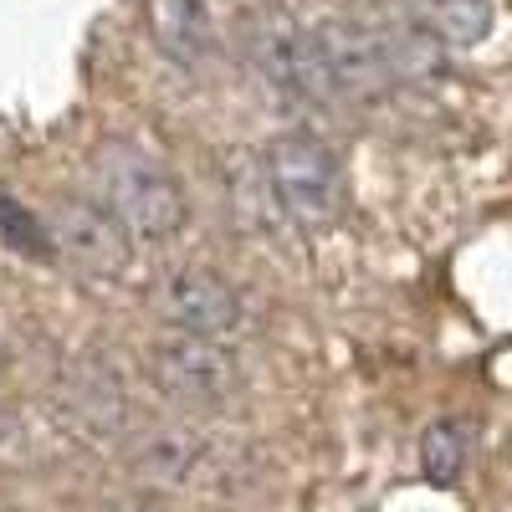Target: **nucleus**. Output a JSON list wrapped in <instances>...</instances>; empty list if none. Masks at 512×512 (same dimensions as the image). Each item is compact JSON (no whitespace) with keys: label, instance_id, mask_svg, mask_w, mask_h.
Returning a JSON list of instances; mask_svg holds the SVG:
<instances>
[{"label":"nucleus","instance_id":"1","mask_svg":"<svg viewBox=\"0 0 512 512\" xmlns=\"http://www.w3.org/2000/svg\"><path fill=\"white\" fill-rule=\"evenodd\" d=\"M93 180H98V200L123 221V231L134 241L164 246L180 236L185 190L175 180V169L159 154H149L144 144H128V139L103 144L93 159Z\"/></svg>","mask_w":512,"mask_h":512},{"label":"nucleus","instance_id":"2","mask_svg":"<svg viewBox=\"0 0 512 512\" xmlns=\"http://www.w3.org/2000/svg\"><path fill=\"white\" fill-rule=\"evenodd\" d=\"M262 180L272 210H282L287 226L297 231H328L344 216V169H338L333 149L313 134H282L262 154Z\"/></svg>","mask_w":512,"mask_h":512},{"label":"nucleus","instance_id":"3","mask_svg":"<svg viewBox=\"0 0 512 512\" xmlns=\"http://www.w3.org/2000/svg\"><path fill=\"white\" fill-rule=\"evenodd\" d=\"M154 384L180 400L185 410H226L241 395V359L226 349V338H200V333H164L149 349Z\"/></svg>","mask_w":512,"mask_h":512},{"label":"nucleus","instance_id":"4","mask_svg":"<svg viewBox=\"0 0 512 512\" xmlns=\"http://www.w3.org/2000/svg\"><path fill=\"white\" fill-rule=\"evenodd\" d=\"M47 241L67 267H77L82 277H123L134 262V236L123 231V221L103 200H57L47 216Z\"/></svg>","mask_w":512,"mask_h":512},{"label":"nucleus","instance_id":"5","mask_svg":"<svg viewBox=\"0 0 512 512\" xmlns=\"http://www.w3.org/2000/svg\"><path fill=\"white\" fill-rule=\"evenodd\" d=\"M154 313L169 333H200V338H231L246 323L236 287L210 267H175L154 287Z\"/></svg>","mask_w":512,"mask_h":512},{"label":"nucleus","instance_id":"6","mask_svg":"<svg viewBox=\"0 0 512 512\" xmlns=\"http://www.w3.org/2000/svg\"><path fill=\"white\" fill-rule=\"evenodd\" d=\"M62 405L67 415L93 436H118L128 425V390H123V374L113 364H103L98 354L77 359L62 374Z\"/></svg>","mask_w":512,"mask_h":512},{"label":"nucleus","instance_id":"7","mask_svg":"<svg viewBox=\"0 0 512 512\" xmlns=\"http://www.w3.org/2000/svg\"><path fill=\"white\" fill-rule=\"evenodd\" d=\"M144 16H149V41L175 67L200 72L216 57V21H210L205 0H144Z\"/></svg>","mask_w":512,"mask_h":512},{"label":"nucleus","instance_id":"8","mask_svg":"<svg viewBox=\"0 0 512 512\" xmlns=\"http://www.w3.org/2000/svg\"><path fill=\"white\" fill-rule=\"evenodd\" d=\"M405 16L441 52H472L492 31V0H405Z\"/></svg>","mask_w":512,"mask_h":512},{"label":"nucleus","instance_id":"9","mask_svg":"<svg viewBox=\"0 0 512 512\" xmlns=\"http://www.w3.org/2000/svg\"><path fill=\"white\" fill-rule=\"evenodd\" d=\"M466 456H472V420L441 415V420L425 425V436H420V472H425V482L451 487L466 472Z\"/></svg>","mask_w":512,"mask_h":512},{"label":"nucleus","instance_id":"10","mask_svg":"<svg viewBox=\"0 0 512 512\" xmlns=\"http://www.w3.org/2000/svg\"><path fill=\"white\" fill-rule=\"evenodd\" d=\"M195 461H200V441L190 436H154L144 451H139V477L144 482H159V487H175V482H190L195 477Z\"/></svg>","mask_w":512,"mask_h":512},{"label":"nucleus","instance_id":"11","mask_svg":"<svg viewBox=\"0 0 512 512\" xmlns=\"http://www.w3.org/2000/svg\"><path fill=\"white\" fill-rule=\"evenodd\" d=\"M0 246H11V251H21V256H47V251H52L47 221L31 216V210H26L16 195H6V190H0Z\"/></svg>","mask_w":512,"mask_h":512},{"label":"nucleus","instance_id":"12","mask_svg":"<svg viewBox=\"0 0 512 512\" xmlns=\"http://www.w3.org/2000/svg\"><path fill=\"white\" fill-rule=\"evenodd\" d=\"M11 441H16V415H11V405H0V451Z\"/></svg>","mask_w":512,"mask_h":512}]
</instances>
